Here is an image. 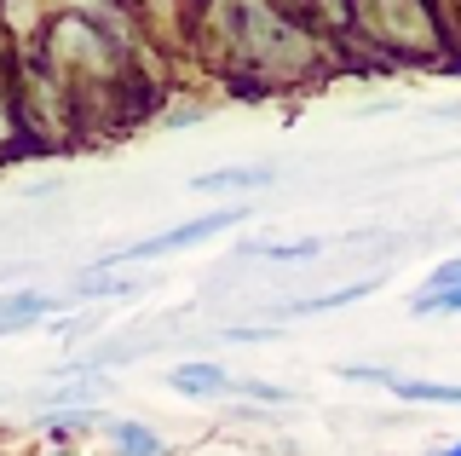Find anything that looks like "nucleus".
Wrapping results in <instances>:
<instances>
[{
	"instance_id": "nucleus-1",
	"label": "nucleus",
	"mask_w": 461,
	"mask_h": 456,
	"mask_svg": "<svg viewBox=\"0 0 461 456\" xmlns=\"http://www.w3.org/2000/svg\"><path fill=\"white\" fill-rule=\"evenodd\" d=\"M242 214H249V208H220V214H196V220H185V225H167V232L144 237V243H133V249H115L110 260H98V272H110V266H139V260H156V254L191 249V243H208V237L230 232V225H237Z\"/></svg>"
},
{
	"instance_id": "nucleus-12",
	"label": "nucleus",
	"mask_w": 461,
	"mask_h": 456,
	"mask_svg": "<svg viewBox=\"0 0 461 456\" xmlns=\"http://www.w3.org/2000/svg\"><path fill=\"white\" fill-rule=\"evenodd\" d=\"M438 456H461V439H450V451H438Z\"/></svg>"
},
{
	"instance_id": "nucleus-6",
	"label": "nucleus",
	"mask_w": 461,
	"mask_h": 456,
	"mask_svg": "<svg viewBox=\"0 0 461 456\" xmlns=\"http://www.w3.org/2000/svg\"><path fill=\"white\" fill-rule=\"evenodd\" d=\"M398 398H410V405H461V388L456 381H421V376H393L386 381Z\"/></svg>"
},
{
	"instance_id": "nucleus-5",
	"label": "nucleus",
	"mask_w": 461,
	"mask_h": 456,
	"mask_svg": "<svg viewBox=\"0 0 461 456\" xmlns=\"http://www.w3.org/2000/svg\"><path fill=\"white\" fill-rule=\"evenodd\" d=\"M110 445H115V456H167L162 433L144 422H110Z\"/></svg>"
},
{
	"instance_id": "nucleus-7",
	"label": "nucleus",
	"mask_w": 461,
	"mask_h": 456,
	"mask_svg": "<svg viewBox=\"0 0 461 456\" xmlns=\"http://www.w3.org/2000/svg\"><path fill=\"white\" fill-rule=\"evenodd\" d=\"M191 185H196V191H266L271 168H220V174H202Z\"/></svg>"
},
{
	"instance_id": "nucleus-2",
	"label": "nucleus",
	"mask_w": 461,
	"mask_h": 456,
	"mask_svg": "<svg viewBox=\"0 0 461 456\" xmlns=\"http://www.w3.org/2000/svg\"><path fill=\"white\" fill-rule=\"evenodd\" d=\"M357 12H364V23L398 52H427L432 41H438L421 0H357Z\"/></svg>"
},
{
	"instance_id": "nucleus-4",
	"label": "nucleus",
	"mask_w": 461,
	"mask_h": 456,
	"mask_svg": "<svg viewBox=\"0 0 461 456\" xmlns=\"http://www.w3.org/2000/svg\"><path fill=\"white\" fill-rule=\"evenodd\" d=\"M58 301L52 295H41V289H18V295H0V335H12V330H23V324H35V318H47Z\"/></svg>"
},
{
	"instance_id": "nucleus-3",
	"label": "nucleus",
	"mask_w": 461,
	"mask_h": 456,
	"mask_svg": "<svg viewBox=\"0 0 461 456\" xmlns=\"http://www.w3.org/2000/svg\"><path fill=\"white\" fill-rule=\"evenodd\" d=\"M167 388L185 393V398H213V393L230 388V376L220 364H179V369H167Z\"/></svg>"
},
{
	"instance_id": "nucleus-10",
	"label": "nucleus",
	"mask_w": 461,
	"mask_h": 456,
	"mask_svg": "<svg viewBox=\"0 0 461 456\" xmlns=\"http://www.w3.org/2000/svg\"><path fill=\"white\" fill-rule=\"evenodd\" d=\"M317 249H323V243H317V237H306V243H271L266 254H271V260H306V254H317Z\"/></svg>"
},
{
	"instance_id": "nucleus-11",
	"label": "nucleus",
	"mask_w": 461,
	"mask_h": 456,
	"mask_svg": "<svg viewBox=\"0 0 461 456\" xmlns=\"http://www.w3.org/2000/svg\"><path fill=\"white\" fill-rule=\"evenodd\" d=\"M450 283H461V260H456V266H444V272H438V283H432V289H450Z\"/></svg>"
},
{
	"instance_id": "nucleus-8",
	"label": "nucleus",
	"mask_w": 461,
	"mask_h": 456,
	"mask_svg": "<svg viewBox=\"0 0 461 456\" xmlns=\"http://www.w3.org/2000/svg\"><path fill=\"white\" fill-rule=\"evenodd\" d=\"M357 295H369V283H346V289H329V295H312V301H294L283 306V318H317V312H335L346 301H357Z\"/></svg>"
},
{
	"instance_id": "nucleus-9",
	"label": "nucleus",
	"mask_w": 461,
	"mask_h": 456,
	"mask_svg": "<svg viewBox=\"0 0 461 456\" xmlns=\"http://www.w3.org/2000/svg\"><path fill=\"white\" fill-rule=\"evenodd\" d=\"M415 318H432V312H461V283H450V289H427L410 301Z\"/></svg>"
}]
</instances>
